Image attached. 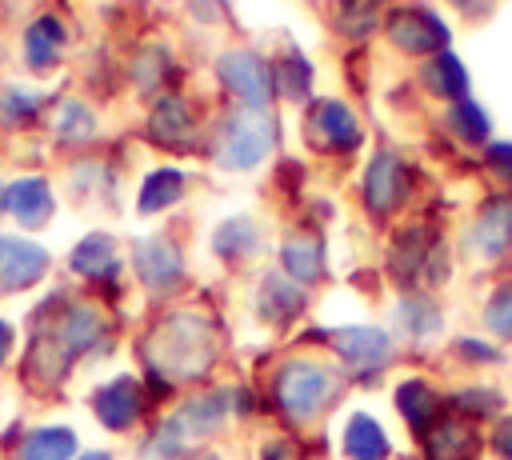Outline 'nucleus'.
Returning a JSON list of instances; mask_svg holds the SVG:
<instances>
[{"label": "nucleus", "instance_id": "4468645a", "mask_svg": "<svg viewBox=\"0 0 512 460\" xmlns=\"http://www.w3.org/2000/svg\"><path fill=\"white\" fill-rule=\"evenodd\" d=\"M96 336H100V320H96L88 308H76V312H68V320H64V328H60V344H64V356H72V352L88 348Z\"/></svg>", "mask_w": 512, "mask_h": 460}, {"label": "nucleus", "instance_id": "423d86ee", "mask_svg": "<svg viewBox=\"0 0 512 460\" xmlns=\"http://www.w3.org/2000/svg\"><path fill=\"white\" fill-rule=\"evenodd\" d=\"M512 240V200H492L476 224V244L492 256Z\"/></svg>", "mask_w": 512, "mask_h": 460}, {"label": "nucleus", "instance_id": "f8f14e48", "mask_svg": "<svg viewBox=\"0 0 512 460\" xmlns=\"http://www.w3.org/2000/svg\"><path fill=\"white\" fill-rule=\"evenodd\" d=\"M24 44H28V64L32 68H48L52 60H56V52H60V44H64V32H60V24L56 20H36L32 28H28V36H24Z\"/></svg>", "mask_w": 512, "mask_h": 460}, {"label": "nucleus", "instance_id": "f3484780", "mask_svg": "<svg viewBox=\"0 0 512 460\" xmlns=\"http://www.w3.org/2000/svg\"><path fill=\"white\" fill-rule=\"evenodd\" d=\"M400 408H404V416L416 424V428H424L428 420H432V408H436V400H432V392L424 388V384H404L400 388Z\"/></svg>", "mask_w": 512, "mask_h": 460}, {"label": "nucleus", "instance_id": "ddd939ff", "mask_svg": "<svg viewBox=\"0 0 512 460\" xmlns=\"http://www.w3.org/2000/svg\"><path fill=\"white\" fill-rule=\"evenodd\" d=\"M340 348H344V356L356 360V364H376V360H384L388 340H384V332H376V328H352V332H340Z\"/></svg>", "mask_w": 512, "mask_h": 460}, {"label": "nucleus", "instance_id": "5701e85b", "mask_svg": "<svg viewBox=\"0 0 512 460\" xmlns=\"http://www.w3.org/2000/svg\"><path fill=\"white\" fill-rule=\"evenodd\" d=\"M8 348H12V328H8L4 320H0V360L8 356Z\"/></svg>", "mask_w": 512, "mask_h": 460}, {"label": "nucleus", "instance_id": "a211bd4d", "mask_svg": "<svg viewBox=\"0 0 512 460\" xmlns=\"http://www.w3.org/2000/svg\"><path fill=\"white\" fill-rule=\"evenodd\" d=\"M152 132H156L160 140H168V144H172V140H180V136L188 132L184 108H180V104H172V100H168V104H160V108H156V120H152Z\"/></svg>", "mask_w": 512, "mask_h": 460}, {"label": "nucleus", "instance_id": "6e6552de", "mask_svg": "<svg viewBox=\"0 0 512 460\" xmlns=\"http://www.w3.org/2000/svg\"><path fill=\"white\" fill-rule=\"evenodd\" d=\"M76 452V436L68 428H36L24 448H20V460H68Z\"/></svg>", "mask_w": 512, "mask_h": 460}, {"label": "nucleus", "instance_id": "412c9836", "mask_svg": "<svg viewBox=\"0 0 512 460\" xmlns=\"http://www.w3.org/2000/svg\"><path fill=\"white\" fill-rule=\"evenodd\" d=\"M32 104H36V100H28V96H16V92H8V96L0 100V112H4V116H28V112H32Z\"/></svg>", "mask_w": 512, "mask_h": 460}, {"label": "nucleus", "instance_id": "4be33fe9", "mask_svg": "<svg viewBox=\"0 0 512 460\" xmlns=\"http://www.w3.org/2000/svg\"><path fill=\"white\" fill-rule=\"evenodd\" d=\"M496 448H500V456H512V420H504L496 428Z\"/></svg>", "mask_w": 512, "mask_h": 460}, {"label": "nucleus", "instance_id": "f257e3e1", "mask_svg": "<svg viewBox=\"0 0 512 460\" xmlns=\"http://www.w3.org/2000/svg\"><path fill=\"white\" fill-rule=\"evenodd\" d=\"M328 396H332L328 372H320V368H312V364H288V368H284V376H280V400H284V408H288L296 420L312 416Z\"/></svg>", "mask_w": 512, "mask_h": 460}, {"label": "nucleus", "instance_id": "f03ea898", "mask_svg": "<svg viewBox=\"0 0 512 460\" xmlns=\"http://www.w3.org/2000/svg\"><path fill=\"white\" fill-rule=\"evenodd\" d=\"M156 344H160V352H156V364H164V368H172V372H196V364L188 360V348H196V352H208V340H204V328L192 320V316H176L172 324H164L160 332H156Z\"/></svg>", "mask_w": 512, "mask_h": 460}, {"label": "nucleus", "instance_id": "7ed1b4c3", "mask_svg": "<svg viewBox=\"0 0 512 460\" xmlns=\"http://www.w3.org/2000/svg\"><path fill=\"white\" fill-rule=\"evenodd\" d=\"M48 252L32 240L0 236V288H28L44 276Z\"/></svg>", "mask_w": 512, "mask_h": 460}, {"label": "nucleus", "instance_id": "6ab92c4d", "mask_svg": "<svg viewBox=\"0 0 512 460\" xmlns=\"http://www.w3.org/2000/svg\"><path fill=\"white\" fill-rule=\"evenodd\" d=\"M284 264H288V272H296L300 280L316 276V268H320V260H316V248H312V244H288V248H284Z\"/></svg>", "mask_w": 512, "mask_h": 460}, {"label": "nucleus", "instance_id": "20e7f679", "mask_svg": "<svg viewBox=\"0 0 512 460\" xmlns=\"http://www.w3.org/2000/svg\"><path fill=\"white\" fill-rule=\"evenodd\" d=\"M4 208H8L20 224L36 228V224H44L48 212H52V192H48L44 180L28 176V180H16V184L4 188Z\"/></svg>", "mask_w": 512, "mask_h": 460}, {"label": "nucleus", "instance_id": "9d476101", "mask_svg": "<svg viewBox=\"0 0 512 460\" xmlns=\"http://www.w3.org/2000/svg\"><path fill=\"white\" fill-rule=\"evenodd\" d=\"M72 268L84 272V276H108V272H116V248H112V240L108 236L80 240L76 252H72Z\"/></svg>", "mask_w": 512, "mask_h": 460}, {"label": "nucleus", "instance_id": "b1692460", "mask_svg": "<svg viewBox=\"0 0 512 460\" xmlns=\"http://www.w3.org/2000/svg\"><path fill=\"white\" fill-rule=\"evenodd\" d=\"M496 160H500V164L512 172V148H496Z\"/></svg>", "mask_w": 512, "mask_h": 460}, {"label": "nucleus", "instance_id": "2eb2a0df", "mask_svg": "<svg viewBox=\"0 0 512 460\" xmlns=\"http://www.w3.org/2000/svg\"><path fill=\"white\" fill-rule=\"evenodd\" d=\"M396 192H400V176H396V160H376V168H372V176H368V200H372V208L376 212H384V208H392L396 204Z\"/></svg>", "mask_w": 512, "mask_h": 460}, {"label": "nucleus", "instance_id": "39448f33", "mask_svg": "<svg viewBox=\"0 0 512 460\" xmlns=\"http://www.w3.org/2000/svg\"><path fill=\"white\" fill-rule=\"evenodd\" d=\"M96 416L108 424V428H128L136 416H140V388H136V380H112V384H104L100 392H96Z\"/></svg>", "mask_w": 512, "mask_h": 460}, {"label": "nucleus", "instance_id": "aec40b11", "mask_svg": "<svg viewBox=\"0 0 512 460\" xmlns=\"http://www.w3.org/2000/svg\"><path fill=\"white\" fill-rule=\"evenodd\" d=\"M488 324H492L496 332L512 336V288H504V292L492 300V308H488Z\"/></svg>", "mask_w": 512, "mask_h": 460}, {"label": "nucleus", "instance_id": "9b49d317", "mask_svg": "<svg viewBox=\"0 0 512 460\" xmlns=\"http://www.w3.org/2000/svg\"><path fill=\"white\" fill-rule=\"evenodd\" d=\"M428 456L432 460H468L472 456V432L456 420H444L432 436H428Z\"/></svg>", "mask_w": 512, "mask_h": 460}, {"label": "nucleus", "instance_id": "0eeeda50", "mask_svg": "<svg viewBox=\"0 0 512 460\" xmlns=\"http://www.w3.org/2000/svg\"><path fill=\"white\" fill-rule=\"evenodd\" d=\"M344 448L352 460H384L388 456V440L376 428V420H368V416H352V424L344 432Z\"/></svg>", "mask_w": 512, "mask_h": 460}, {"label": "nucleus", "instance_id": "393cba45", "mask_svg": "<svg viewBox=\"0 0 512 460\" xmlns=\"http://www.w3.org/2000/svg\"><path fill=\"white\" fill-rule=\"evenodd\" d=\"M80 460H112V456H104V452H88V456H80Z\"/></svg>", "mask_w": 512, "mask_h": 460}, {"label": "nucleus", "instance_id": "dca6fc26", "mask_svg": "<svg viewBox=\"0 0 512 460\" xmlns=\"http://www.w3.org/2000/svg\"><path fill=\"white\" fill-rule=\"evenodd\" d=\"M176 196H180V176L176 172H152L148 184H144V192H140V208L144 212H156V208L172 204Z\"/></svg>", "mask_w": 512, "mask_h": 460}, {"label": "nucleus", "instance_id": "1a4fd4ad", "mask_svg": "<svg viewBox=\"0 0 512 460\" xmlns=\"http://www.w3.org/2000/svg\"><path fill=\"white\" fill-rule=\"evenodd\" d=\"M136 268H140V276H144L152 288H160V284H168V280L180 272V260H176V252H172L168 244L148 240V244L136 248Z\"/></svg>", "mask_w": 512, "mask_h": 460}]
</instances>
